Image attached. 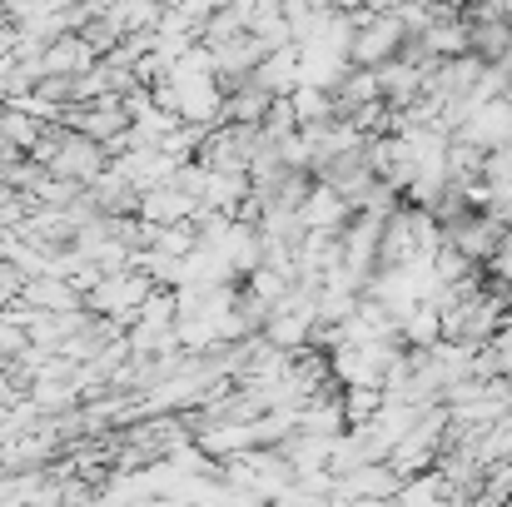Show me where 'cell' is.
<instances>
[{
    "instance_id": "4",
    "label": "cell",
    "mask_w": 512,
    "mask_h": 507,
    "mask_svg": "<svg viewBox=\"0 0 512 507\" xmlns=\"http://www.w3.org/2000/svg\"><path fill=\"white\" fill-rule=\"evenodd\" d=\"M299 219H304V229H324V234H343V224L353 219V209L343 204L339 194L329 189V184H319L314 179V189L304 194V204H299Z\"/></svg>"
},
{
    "instance_id": "8",
    "label": "cell",
    "mask_w": 512,
    "mask_h": 507,
    "mask_svg": "<svg viewBox=\"0 0 512 507\" xmlns=\"http://www.w3.org/2000/svg\"><path fill=\"white\" fill-rule=\"evenodd\" d=\"M5 20H10V10H5V0H0V25H5Z\"/></svg>"
},
{
    "instance_id": "7",
    "label": "cell",
    "mask_w": 512,
    "mask_h": 507,
    "mask_svg": "<svg viewBox=\"0 0 512 507\" xmlns=\"http://www.w3.org/2000/svg\"><path fill=\"white\" fill-rule=\"evenodd\" d=\"M343 423L348 428H358V423H368L378 408H383V388H343Z\"/></svg>"
},
{
    "instance_id": "1",
    "label": "cell",
    "mask_w": 512,
    "mask_h": 507,
    "mask_svg": "<svg viewBox=\"0 0 512 507\" xmlns=\"http://www.w3.org/2000/svg\"><path fill=\"white\" fill-rule=\"evenodd\" d=\"M150 294H155L150 274H140L135 264H125V269H110V274H100V279L90 284L85 309L100 314V319H110V324H120V329H130Z\"/></svg>"
},
{
    "instance_id": "5",
    "label": "cell",
    "mask_w": 512,
    "mask_h": 507,
    "mask_svg": "<svg viewBox=\"0 0 512 507\" xmlns=\"http://www.w3.org/2000/svg\"><path fill=\"white\" fill-rule=\"evenodd\" d=\"M40 60H45V75H70V80H80L100 55H95V50L70 30V35H55V40L45 45V55H40Z\"/></svg>"
},
{
    "instance_id": "6",
    "label": "cell",
    "mask_w": 512,
    "mask_h": 507,
    "mask_svg": "<svg viewBox=\"0 0 512 507\" xmlns=\"http://www.w3.org/2000/svg\"><path fill=\"white\" fill-rule=\"evenodd\" d=\"M398 338L408 343V348H433L438 338H443V319H438V304L433 299H423V304H413L403 319H398Z\"/></svg>"
},
{
    "instance_id": "3",
    "label": "cell",
    "mask_w": 512,
    "mask_h": 507,
    "mask_svg": "<svg viewBox=\"0 0 512 507\" xmlns=\"http://www.w3.org/2000/svg\"><path fill=\"white\" fill-rule=\"evenodd\" d=\"M15 304H25V309H35V314H70V309H85L80 289H75L70 279H60V274H30Z\"/></svg>"
},
{
    "instance_id": "2",
    "label": "cell",
    "mask_w": 512,
    "mask_h": 507,
    "mask_svg": "<svg viewBox=\"0 0 512 507\" xmlns=\"http://www.w3.org/2000/svg\"><path fill=\"white\" fill-rule=\"evenodd\" d=\"M353 20H358V30H353V45H348V65H363V70H378L383 60H393L398 50H403V25H398V15L388 10V15H373V10H353Z\"/></svg>"
}]
</instances>
